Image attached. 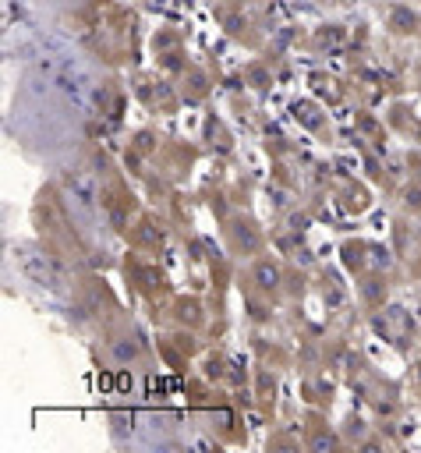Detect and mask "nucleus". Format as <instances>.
<instances>
[{
  "mask_svg": "<svg viewBox=\"0 0 421 453\" xmlns=\"http://www.w3.org/2000/svg\"><path fill=\"white\" fill-rule=\"evenodd\" d=\"M258 283H262V287H276V270H273V266H262V270H258Z\"/></svg>",
  "mask_w": 421,
  "mask_h": 453,
  "instance_id": "f257e3e1",
  "label": "nucleus"
},
{
  "mask_svg": "<svg viewBox=\"0 0 421 453\" xmlns=\"http://www.w3.org/2000/svg\"><path fill=\"white\" fill-rule=\"evenodd\" d=\"M117 358H135V347H128V344H121V347H117Z\"/></svg>",
  "mask_w": 421,
  "mask_h": 453,
  "instance_id": "f03ea898",
  "label": "nucleus"
}]
</instances>
